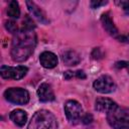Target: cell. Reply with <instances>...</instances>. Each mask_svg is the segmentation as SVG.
I'll return each mask as SVG.
<instances>
[{
  "mask_svg": "<svg viewBox=\"0 0 129 129\" xmlns=\"http://www.w3.org/2000/svg\"><path fill=\"white\" fill-rule=\"evenodd\" d=\"M9 118L10 120L16 124L17 126H23L26 121H27V114L25 111L21 110V109H16L14 111H12L10 114H9Z\"/></svg>",
  "mask_w": 129,
  "mask_h": 129,
  "instance_id": "13",
  "label": "cell"
},
{
  "mask_svg": "<svg viewBox=\"0 0 129 129\" xmlns=\"http://www.w3.org/2000/svg\"><path fill=\"white\" fill-rule=\"evenodd\" d=\"M116 106H117V104L113 100L108 99V98H98L95 102V109L99 112L109 113Z\"/></svg>",
  "mask_w": 129,
  "mask_h": 129,
  "instance_id": "9",
  "label": "cell"
},
{
  "mask_svg": "<svg viewBox=\"0 0 129 129\" xmlns=\"http://www.w3.org/2000/svg\"><path fill=\"white\" fill-rule=\"evenodd\" d=\"M37 96L41 102H50L54 100V93L50 85L43 83L37 89Z\"/></svg>",
  "mask_w": 129,
  "mask_h": 129,
  "instance_id": "8",
  "label": "cell"
},
{
  "mask_svg": "<svg viewBox=\"0 0 129 129\" xmlns=\"http://www.w3.org/2000/svg\"><path fill=\"white\" fill-rule=\"evenodd\" d=\"M7 14L11 18H18L20 16V9H19V4L17 1L12 0L9 2Z\"/></svg>",
  "mask_w": 129,
  "mask_h": 129,
  "instance_id": "15",
  "label": "cell"
},
{
  "mask_svg": "<svg viewBox=\"0 0 129 129\" xmlns=\"http://www.w3.org/2000/svg\"><path fill=\"white\" fill-rule=\"evenodd\" d=\"M36 45V35L33 30L21 29L15 33L12 39L11 56L14 61L26 60L34 50Z\"/></svg>",
  "mask_w": 129,
  "mask_h": 129,
  "instance_id": "1",
  "label": "cell"
},
{
  "mask_svg": "<svg viewBox=\"0 0 129 129\" xmlns=\"http://www.w3.org/2000/svg\"><path fill=\"white\" fill-rule=\"evenodd\" d=\"M101 22H102V25H103L104 29L110 35H112L114 37H117L118 36V29L115 26V24H114L113 20L111 19V17L109 16V13L102 14V16H101Z\"/></svg>",
  "mask_w": 129,
  "mask_h": 129,
  "instance_id": "12",
  "label": "cell"
},
{
  "mask_svg": "<svg viewBox=\"0 0 129 129\" xmlns=\"http://www.w3.org/2000/svg\"><path fill=\"white\" fill-rule=\"evenodd\" d=\"M35 27V24L33 23L32 19L28 16L25 15V18L23 20V29H28V30H32Z\"/></svg>",
  "mask_w": 129,
  "mask_h": 129,
  "instance_id": "16",
  "label": "cell"
},
{
  "mask_svg": "<svg viewBox=\"0 0 129 129\" xmlns=\"http://www.w3.org/2000/svg\"><path fill=\"white\" fill-rule=\"evenodd\" d=\"M39 61L43 68L52 69L57 64V57L51 51H43L39 56Z\"/></svg>",
  "mask_w": 129,
  "mask_h": 129,
  "instance_id": "10",
  "label": "cell"
},
{
  "mask_svg": "<svg viewBox=\"0 0 129 129\" xmlns=\"http://www.w3.org/2000/svg\"><path fill=\"white\" fill-rule=\"evenodd\" d=\"M5 28L9 31V32H11V33H17L18 31H17V25H16V23L14 22V21H12V20H9V21H6L5 22Z\"/></svg>",
  "mask_w": 129,
  "mask_h": 129,
  "instance_id": "17",
  "label": "cell"
},
{
  "mask_svg": "<svg viewBox=\"0 0 129 129\" xmlns=\"http://www.w3.org/2000/svg\"><path fill=\"white\" fill-rule=\"evenodd\" d=\"M83 123H85V124H89V123H91L92 121H93V116L91 115V114H89V113H87V114H85V116L83 117Z\"/></svg>",
  "mask_w": 129,
  "mask_h": 129,
  "instance_id": "22",
  "label": "cell"
},
{
  "mask_svg": "<svg viewBox=\"0 0 129 129\" xmlns=\"http://www.w3.org/2000/svg\"><path fill=\"white\" fill-rule=\"evenodd\" d=\"M115 67H116L117 69H123V68H126L127 71L129 72V61H124V60H122V61H118V62L115 63Z\"/></svg>",
  "mask_w": 129,
  "mask_h": 129,
  "instance_id": "19",
  "label": "cell"
},
{
  "mask_svg": "<svg viewBox=\"0 0 129 129\" xmlns=\"http://www.w3.org/2000/svg\"><path fill=\"white\" fill-rule=\"evenodd\" d=\"M26 5H27V8H28L29 12L31 13V15H32L36 20H38L39 22L44 23V24H46V23L48 22V20L46 19L45 14L43 13V11H42L34 2L26 1Z\"/></svg>",
  "mask_w": 129,
  "mask_h": 129,
  "instance_id": "11",
  "label": "cell"
},
{
  "mask_svg": "<svg viewBox=\"0 0 129 129\" xmlns=\"http://www.w3.org/2000/svg\"><path fill=\"white\" fill-rule=\"evenodd\" d=\"M75 77L78 78V79H85L86 75L83 71H77V72H75Z\"/></svg>",
  "mask_w": 129,
  "mask_h": 129,
  "instance_id": "25",
  "label": "cell"
},
{
  "mask_svg": "<svg viewBox=\"0 0 129 129\" xmlns=\"http://www.w3.org/2000/svg\"><path fill=\"white\" fill-rule=\"evenodd\" d=\"M62 61L67 66H77L81 61L80 55L74 50H67L61 55Z\"/></svg>",
  "mask_w": 129,
  "mask_h": 129,
  "instance_id": "14",
  "label": "cell"
},
{
  "mask_svg": "<svg viewBox=\"0 0 129 129\" xmlns=\"http://www.w3.org/2000/svg\"><path fill=\"white\" fill-rule=\"evenodd\" d=\"M107 120L110 126L115 129H129V108L117 105L107 113Z\"/></svg>",
  "mask_w": 129,
  "mask_h": 129,
  "instance_id": "3",
  "label": "cell"
},
{
  "mask_svg": "<svg viewBox=\"0 0 129 129\" xmlns=\"http://www.w3.org/2000/svg\"><path fill=\"white\" fill-rule=\"evenodd\" d=\"M63 77H64V79H66V80H71L72 78H74V77H75V72L68 71V72H66V73L63 74Z\"/></svg>",
  "mask_w": 129,
  "mask_h": 129,
  "instance_id": "24",
  "label": "cell"
},
{
  "mask_svg": "<svg viewBox=\"0 0 129 129\" xmlns=\"http://www.w3.org/2000/svg\"><path fill=\"white\" fill-rule=\"evenodd\" d=\"M28 69L23 66H18V67H7V66H2L0 69V74L3 79H12V80H20L22 79Z\"/></svg>",
  "mask_w": 129,
  "mask_h": 129,
  "instance_id": "6",
  "label": "cell"
},
{
  "mask_svg": "<svg viewBox=\"0 0 129 129\" xmlns=\"http://www.w3.org/2000/svg\"><path fill=\"white\" fill-rule=\"evenodd\" d=\"M92 56L94 58H101V57H103V52L101 51V49L99 47H96V48H94V50L92 52Z\"/></svg>",
  "mask_w": 129,
  "mask_h": 129,
  "instance_id": "20",
  "label": "cell"
},
{
  "mask_svg": "<svg viewBox=\"0 0 129 129\" xmlns=\"http://www.w3.org/2000/svg\"><path fill=\"white\" fill-rule=\"evenodd\" d=\"M56 127L54 115L47 110H39L32 116L27 129H56Z\"/></svg>",
  "mask_w": 129,
  "mask_h": 129,
  "instance_id": "2",
  "label": "cell"
},
{
  "mask_svg": "<svg viewBox=\"0 0 129 129\" xmlns=\"http://www.w3.org/2000/svg\"><path fill=\"white\" fill-rule=\"evenodd\" d=\"M116 4L123 8L127 14H129V1H116Z\"/></svg>",
  "mask_w": 129,
  "mask_h": 129,
  "instance_id": "18",
  "label": "cell"
},
{
  "mask_svg": "<svg viewBox=\"0 0 129 129\" xmlns=\"http://www.w3.org/2000/svg\"><path fill=\"white\" fill-rule=\"evenodd\" d=\"M105 4H107V1H96V0L91 1V7L92 8H98V7L105 5Z\"/></svg>",
  "mask_w": 129,
  "mask_h": 129,
  "instance_id": "21",
  "label": "cell"
},
{
  "mask_svg": "<svg viewBox=\"0 0 129 129\" xmlns=\"http://www.w3.org/2000/svg\"><path fill=\"white\" fill-rule=\"evenodd\" d=\"M4 97L8 102L18 105H24L29 101V94L21 88H9L4 92Z\"/></svg>",
  "mask_w": 129,
  "mask_h": 129,
  "instance_id": "4",
  "label": "cell"
},
{
  "mask_svg": "<svg viewBox=\"0 0 129 129\" xmlns=\"http://www.w3.org/2000/svg\"><path fill=\"white\" fill-rule=\"evenodd\" d=\"M64 113L69 121L77 122L81 119L83 115V108L79 102L75 100H70L64 105Z\"/></svg>",
  "mask_w": 129,
  "mask_h": 129,
  "instance_id": "7",
  "label": "cell"
},
{
  "mask_svg": "<svg viewBox=\"0 0 129 129\" xmlns=\"http://www.w3.org/2000/svg\"><path fill=\"white\" fill-rule=\"evenodd\" d=\"M94 89L102 94H108L112 93L116 89V84L113 81V79L107 75H103L99 77L93 84Z\"/></svg>",
  "mask_w": 129,
  "mask_h": 129,
  "instance_id": "5",
  "label": "cell"
},
{
  "mask_svg": "<svg viewBox=\"0 0 129 129\" xmlns=\"http://www.w3.org/2000/svg\"><path fill=\"white\" fill-rule=\"evenodd\" d=\"M117 39L121 42H126L129 43V34H123V35H118Z\"/></svg>",
  "mask_w": 129,
  "mask_h": 129,
  "instance_id": "23",
  "label": "cell"
}]
</instances>
